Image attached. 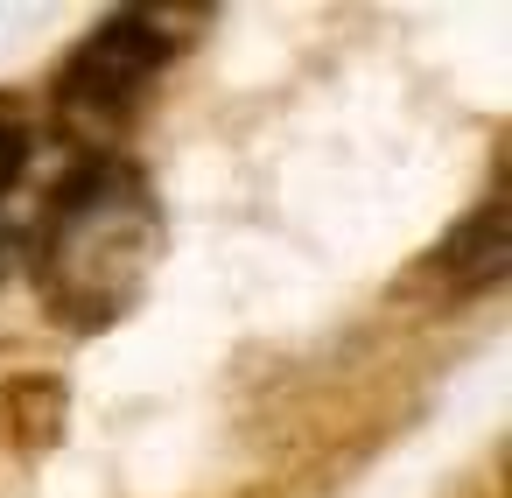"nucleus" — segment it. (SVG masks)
Instances as JSON below:
<instances>
[{
	"instance_id": "nucleus-4",
	"label": "nucleus",
	"mask_w": 512,
	"mask_h": 498,
	"mask_svg": "<svg viewBox=\"0 0 512 498\" xmlns=\"http://www.w3.org/2000/svg\"><path fill=\"white\" fill-rule=\"evenodd\" d=\"M29 169V120L15 106V92H0V197H8Z\"/></svg>"
},
{
	"instance_id": "nucleus-2",
	"label": "nucleus",
	"mask_w": 512,
	"mask_h": 498,
	"mask_svg": "<svg viewBox=\"0 0 512 498\" xmlns=\"http://www.w3.org/2000/svg\"><path fill=\"white\" fill-rule=\"evenodd\" d=\"M197 15H162V8H134L99 22L78 57L57 71V127L78 141V162H106L120 148V134L141 113V92L176 64L183 29Z\"/></svg>"
},
{
	"instance_id": "nucleus-1",
	"label": "nucleus",
	"mask_w": 512,
	"mask_h": 498,
	"mask_svg": "<svg viewBox=\"0 0 512 498\" xmlns=\"http://www.w3.org/2000/svg\"><path fill=\"white\" fill-rule=\"evenodd\" d=\"M162 204L148 176L120 155L78 162L71 183H57L36 239H29V281L43 309L71 330H113L162 267Z\"/></svg>"
},
{
	"instance_id": "nucleus-3",
	"label": "nucleus",
	"mask_w": 512,
	"mask_h": 498,
	"mask_svg": "<svg viewBox=\"0 0 512 498\" xmlns=\"http://www.w3.org/2000/svg\"><path fill=\"white\" fill-rule=\"evenodd\" d=\"M456 295H477V288H491L498 274H505V204L498 197H484L456 232H449V246L428 260Z\"/></svg>"
}]
</instances>
